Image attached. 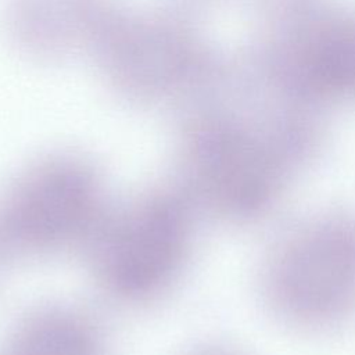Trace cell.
<instances>
[{"mask_svg": "<svg viewBox=\"0 0 355 355\" xmlns=\"http://www.w3.org/2000/svg\"><path fill=\"white\" fill-rule=\"evenodd\" d=\"M0 355H103V344L89 318L68 308H49L26 318Z\"/></svg>", "mask_w": 355, "mask_h": 355, "instance_id": "obj_5", "label": "cell"}, {"mask_svg": "<svg viewBox=\"0 0 355 355\" xmlns=\"http://www.w3.org/2000/svg\"><path fill=\"white\" fill-rule=\"evenodd\" d=\"M288 121L250 128L211 123L190 141L178 187L196 209L236 225L269 218L313 158Z\"/></svg>", "mask_w": 355, "mask_h": 355, "instance_id": "obj_2", "label": "cell"}, {"mask_svg": "<svg viewBox=\"0 0 355 355\" xmlns=\"http://www.w3.org/2000/svg\"><path fill=\"white\" fill-rule=\"evenodd\" d=\"M257 290L268 313L304 334H324L355 316V209L329 207L283 227L266 245Z\"/></svg>", "mask_w": 355, "mask_h": 355, "instance_id": "obj_1", "label": "cell"}, {"mask_svg": "<svg viewBox=\"0 0 355 355\" xmlns=\"http://www.w3.org/2000/svg\"><path fill=\"white\" fill-rule=\"evenodd\" d=\"M104 214L101 183L89 166L42 164L0 198V251L43 252L87 241Z\"/></svg>", "mask_w": 355, "mask_h": 355, "instance_id": "obj_4", "label": "cell"}, {"mask_svg": "<svg viewBox=\"0 0 355 355\" xmlns=\"http://www.w3.org/2000/svg\"><path fill=\"white\" fill-rule=\"evenodd\" d=\"M197 211L179 190H153L104 214L87 240L96 280L125 302L162 294L187 259Z\"/></svg>", "mask_w": 355, "mask_h": 355, "instance_id": "obj_3", "label": "cell"}, {"mask_svg": "<svg viewBox=\"0 0 355 355\" xmlns=\"http://www.w3.org/2000/svg\"><path fill=\"white\" fill-rule=\"evenodd\" d=\"M191 355H245L241 351L227 348V347H208L204 349H200Z\"/></svg>", "mask_w": 355, "mask_h": 355, "instance_id": "obj_6", "label": "cell"}]
</instances>
